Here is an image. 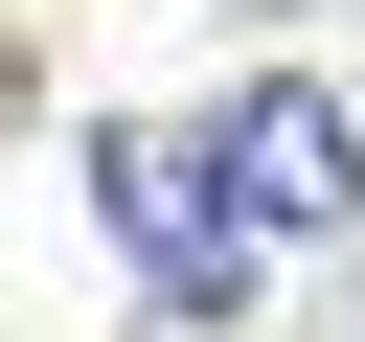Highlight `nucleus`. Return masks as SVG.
Returning <instances> with one entry per match:
<instances>
[{
  "mask_svg": "<svg viewBox=\"0 0 365 342\" xmlns=\"http://www.w3.org/2000/svg\"><path fill=\"white\" fill-rule=\"evenodd\" d=\"M205 160H228L251 228H365V114H342V91H228Z\"/></svg>",
  "mask_w": 365,
  "mask_h": 342,
  "instance_id": "2",
  "label": "nucleus"
},
{
  "mask_svg": "<svg viewBox=\"0 0 365 342\" xmlns=\"http://www.w3.org/2000/svg\"><path fill=\"white\" fill-rule=\"evenodd\" d=\"M342 342H365V296H342Z\"/></svg>",
  "mask_w": 365,
  "mask_h": 342,
  "instance_id": "3",
  "label": "nucleus"
},
{
  "mask_svg": "<svg viewBox=\"0 0 365 342\" xmlns=\"http://www.w3.org/2000/svg\"><path fill=\"white\" fill-rule=\"evenodd\" d=\"M91 205H114V251H137V296H182V319H228L251 296V205H228V160L205 137H91Z\"/></svg>",
  "mask_w": 365,
  "mask_h": 342,
  "instance_id": "1",
  "label": "nucleus"
}]
</instances>
